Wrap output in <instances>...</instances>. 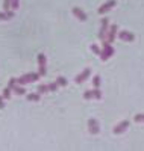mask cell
<instances>
[{"mask_svg":"<svg viewBox=\"0 0 144 151\" xmlns=\"http://www.w3.org/2000/svg\"><path fill=\"white\" fill-rule=\"evenodd\" d=\"M40 73H28V74H23L21 77H18L17 79V83H20V85H28V83H32V82H38L40 80Z\"/></svg>","mask_w":144,"mask_h":151,"instance_id":"1","label":"cell"},{"mask_svg":"<svg viewBox=\"0 0 144 151\" xmlns=\"http://www.w3.org/2000/svg\"><path fill=\"white\" fill-rule=\"evenodd\" d=\"M102 42H103V44H102V45H103V50L100 52V59H102V60H108V59L114 55V47H112L111 42H108L106 40H103Z\"/></svg>","mask_w":144,"mask_h":151,"instance_id":"2","label":"cell"},{"mask_svg":"<svg viewBox=\"0 0 144 151\" xmlns=\"http://www.w3.org/2000/svg\"><path fill=\"white\" fill-rule=\"evenodd\" d=\"M108 29H109V20H108V18H103V20H102V24H100V30H99V40H100V41L106 40Z\"/></svg>","mask_w":144,"mask_h":151,"instance_id":"3","label":"cell"},{"mask_svg":"<svg viewBox=\"0 0 144 151\" xmlns=\"http://www.w3.org/2000/svg\"><path fill=\"white\" fill-rule=\"evenodd\" d=\"M46 56L43 53L38 55V73H40V76H46L47 74V68H46Z\"/></svg>","mask_w":144,"mask_h":151,"instance_id":"4","label":"cell"},{"mask_svg":"<svg viewBox=\"0 0 144 151\" xmlns=\"http://www.w3.org/2000/svg\"><path fill=\"white\" fill-rule=\"evenodd\" d=\"M117 33H119V26H117V24H112V26H109L108 33H106V41L112 44L114 40H115V36H117Z\"/></svg>","mask_w":144,"mask_h":151,"instance_id":"5","label":"cell"},{"mask_svg":"<svg viewBox=\"0 0 144 151\" xmlns=\"http://www.w3.org/2000/svg\"><path fill=\"white\" fill-rule=\"evenodd\" d=\"M117 36H119L121 41H126V42H132V41L135 40V35H134V33H130V32H127V30H121V32H119V33H117Z\"/></svg>","mask_w":144,"mask_h":151,"instance_id":"6","label":"cell"},{"mask_svg":"<svg viewBox=\"0 0 144 151\" xmlns=\"http://www.w3.org/2000/svg\"><path fill=\"white\" fill-rule=\"evenodd\" d=\"M88 130H89V133H93V134H97L100 132L97 119H94V118H89L88 119Z\"/></svg>","mask_w":144,"mask_h":151,"instance_id":"7","label":"cell"},{"mask_svg":"<svg viewBox=\"0 0 144 151\" xmlns=\"http://www.w3.org/2000/svg\"><path fill=\"white\" fill-rule=\"evenodd\" d=\"M89 76H91V70H89V68H85V70H84L81 74H77V76H76L74 82H76L77 85H79V83H84V82H85V80L89 77Z\"/></svg>","mask_w":144,"mask_h":151,"instance_id":"8","label":"cell"},{"mask_svg":"<svg viewBox=\"0 0 144 151\" xmlns=\"http://www.w3.org/2000/svg\"><path fill=\"white\" fill-rule=\"evenodd\" d=\"M127 127H129V121L124 119V121L119 122V124L114 127V133H115V134H121V133H124V132L127 130Z\"/></svg>","mask_w":144,"mask_h":151,"instance_id":"9","label":"cell"},{"mask_svg":"<svg viewBox=\"0 0 144 151\" xmlns=\"http://www.w3.org/2000/svg\"><path fill=\"white\" fill-rule=\"evenodd\" d=\"M114 6H115V0H108L106 3H103L99 8V14H106V12H109Z\"/></svg>","mask_w":144,"mask_h":151,"instance_id":"10","label":"cell"},{"mask_svg":"<svg viewBox=\"0 0 144 151\" xmlns=\"http://www.w3.org/2000/svg\"><path fill=\"white\" fill-rule=\"evenodd\" d=\"M71 11H73V15H74L77 20H79V21H87L88 17H87V14H85V12H84L81 8H73Z\"/></svg>","mask_w":144,"mask_h":151,"instance_id":"11","label":"cell"},{"mask_svg":"<svg viewBox=\"0 0 144 151\" xmlns=\"http://www.w3.org/2000/svg\"><path fill=\"white\" fill-rule=\"evenodd\" d=\"M12 92L17 94V95H24V94H28V92H26V89L23 88V85H20V83H17V85L12 86Z\"/></svg>","mask_w":144,"mask_h":151,"instance_id":"12","label":"cell"},{"mask_svg":"<svg viewBox=\"0 0 144 151\" xmlns=\"http://www.w3.org/2000/svg\"><path fill=\"white\" fill-rule=\"evenodd\" d=\"M12 17H14V11H8V12H0V21H6V20H11Z\"/></svg>","mask_w":144,"mask_h":151,"instance_id":"13","label":"cell"},{"mask_svg":"<svg viewBox=\"0 0 144 151\" xmlns=\"http://www.w3.org/2000/svg\"><path fill=\"white\" fill-rule=\"evenodd\" d=\"M26 98H28V101H40L41 94L40 92H36V94H28V95H26Z\"/></svg>","mask_w":144,"mask_h":151,"instance_id":"14","label":"cell"},{"mask_svg":"<svg viewBox=\"0 0 144 151\" xmlns=\"http://www.w3.org/2000/svg\"><path fill=\"white\" fill-rule=\"evenodd\" d=\"M11 94H12L11 88H5V89L2 91V97H3L5 100H9V98H11Z\"/></svg>","mask_w":144,"mask_h":151,"instance_id":"15","label":"cell"},{"mask_svg":"<svg viewBox=\"0 0 144 151\" xmlns=\"http://www.w3.org/2000/svg\"><path fill=\"white\" fill-rule=\"evenodd\" d=\"M93 98H96V100L102 98V91L99 89V88H94V89H93Z\"/></svg>","mask_w":144,"mask_h":151,"instance_id":"16","label":"cell"},{"mask_svg":"<svg viewBox=\"0 0 144 151\" xmlns=\"http://www.w3.org/2000/svg\"><path fill=\"white\" fill-rule=\"evenodd\" d=\"M38 92H40V94L49 92V85H38Z\"/></svg>","mask_w":144,"mask_h":151,"instance_id":"17","label":"cell"},{"mask_svg":"<svg viewBox=\"0 0 144 151\" xmlns=\"http://www.w3.org/2000/svg\"><path fill=\"white\" fill-rule=\"evenodd\" d=\"M56 83H58V86H67L68 85V82H67V79H65V77H58L56 79Z\"/></svg>","mask_w":144,"mask_h":151,"instance_id":"18","label":"cell"},{"mask_svg":"<svg viewBox=\"0 0 144 151\" xmlns=\"http://www.w3.org/2000/svg\"><path fill=\"white\" fill-rule=\"evenodd\" d=\"M100 83H102L100 76H99V74H97V76H94V77H93V85H94V88H99V86H100Z\"/></svg>","mask_w":144,"mask_h":151,"instance_id":"19","label":"cell"},{"mask_svg":"<svg viewBox=\"0 0 144 151\" xmlns=\"http://www.w3.org/2000/svg\"><path fill=\"white\" fill-rule=\"evenodd\" d=\"M91 52H93L94 55H99V56H100V52H102V50H100V47H99L97 44H91Z\"/></svg>","mask_w":144,"mask_h":151,"instance_id":"20","label":"cell"},{"mask_svg":"<svg viewBox=\"0 0 144 151\" xmlns=\"http://www.w3.org/2000/svg\"><path fill=\"white\" fill-rule=\"evenodd\" d=\"M134 121L135 122H144V113H137L134 116Z\"/></svg>","mask_w":144,"mask_h":151,"instance_id":"21","label":"cell"},{"mask_svg":"<svg viewBox=\"0 0 144 151\" xmlns=\"http://www.w3.org/2000/svg\"><path fill=\"white\" fill-rule=\"evenodd\" d=\"M18 6H20V0H11V9L12 11L18 9Z\"/></svg>","mask_w":144,"mask_h":151,"instance_id":"22","label":"cell"},{"mask_svg":"<svg viewBox=\"0 0 144 151\" xmlns=\"http://www.w3.org/2000/svg\"><path fill=\"white\" fill-rule=\"evenodd\" d=\"M49 91H50V92H56V91H58V83H56V82L49 83Z\"/></svg>","mask_w":144,"mask_h":151,"instance_id":"23","label":"cell"},{"mask_svg":"<svg viewBox=\"0 0 144 151\" xmlns=\"http://www.w3.org/2000/svg\"><path fill=\"white\" fill-rule=\"evenodd\" d=\"M3 11L5 12L11 11V0H3Z\"/></svg>","mask_w":144,"mask_h":151,"instance_id":"24","label":"cell"},{"mask_svg":"<svg viewBox=\"0 0 144 151\" xmlns=\"http://www.w3.org/2000/svg\"><path fill=\"white\" fill-rule=\"evenodd\" d=\"M84 98L85 100H91V98H93V91H85L84 92Z\"/></svg>","mask_w":144,"mask_h":151,"instance_id":"25","label":"cell"},{"mask_svg":"<svg viewBox=\"0 0 144 151\" xmlns=\"http://www.w3.org/2000/svg\"><path fill=\"white\" fill-rule=\"evenodd\" d=\"M14 85H17V79L12 77V79L9 80V83H8V88H11V89H12V86H14Z\"/></svg>","mask_w":144,"mask_h":151,"instance_id":"26","label":"cell"},{"mask_svg":"<svg viewBox=\"0 0 144 151\" xmlns=\"http://www.w3.org/2000/svg\"><path fill=\"white\" fill-rule=\"evenodd\" d=\"M3 107H5V98L0 95V109H3Z\"/></svg>","mask_w":144,"mask_h":151,"instance_id":"27","label":"cell"}]
</instances>
